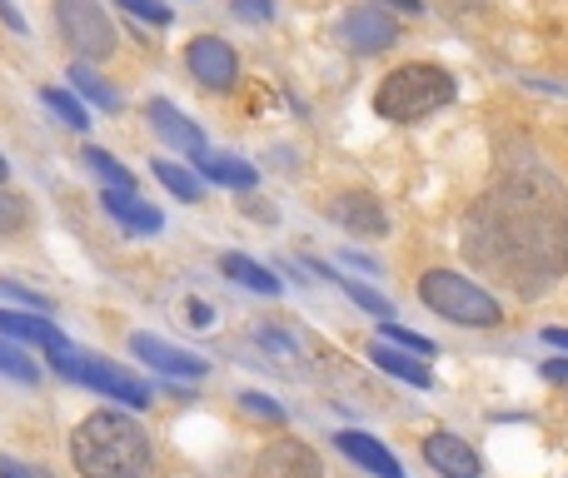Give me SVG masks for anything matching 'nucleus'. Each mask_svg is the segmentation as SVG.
<instances>
[{"instance_id":"33","label":"nucleus","mask_w":568,"mask_h":478,"mask_svg":"<svg viewBox=\"0 0 568 478\" xmlns=\"http://www.w3.org/2000/svg\"><path fill=\"white\" fill-rule=\"evenodd\" d=\"M0 478H50V474H40V469H30V464L10 459V454H0Z\"/></svg>"},{"instance_id":"38","label":"nucleus","mask_w":568,"mask_h":478,"mask_svg":"<svg viewBox=\"0 0 568 478\" xmlns=\"http://www.w3.org/2000/svg\"><path fill=\"white\" fill-rule=\"evenodd\" d=\"M389 10H404V16H424V0H384Z\"/></svg>"},{"instance_id":"3","label":"nucleus","mask_w":568,"mask_h":478,"mask_svg":"<svg viewBox=\"0 0 568 478\" xmlns=\"http://www.w3.org/2000/svg\"><path fill=\"white\" fill-rule=\"evenodd\" d=\"M454 95H459L454 70L434 65V60H404L374 90V115L389 125H419V120L439 115L444 105H454Z\"/></svg>"},{"instance_id":"25","label":"nucleus","mask_w":568,"mask_h":478,"mask_svg":"<svg viewBox=\"0 0 568 478\" xmlns=\"http://www.w3.org/2000/svg\"><path fill=\"white\" fill-rule=\"evenodd\" d=\"M70 85H75L85 100H95L100 110H115V105H120V95H115V90H110L105 80H100L90 65H80V60H75V65H70Z\"/></svg>"},{"instance_id":"18","label":"nucleus","mask_w":568,"mask_h":478,"mask_svg":"<svg viewBox=\"0 0 568 478\" xmlns=\"http://www.w3.org/2000/svg\"><path fill=\"white\" fill-rule=\"evenodd\" d=\"M369 364L374 369H384V374H394V379H404L409 389H434V374H429V364L424 359H409L404 349H394V344H369Z\"/></svg>"},{"instance_id":"39","label":"nucleus","mask_w":568,"mask_h":478,"mask_svg":"<svg viewBox=\"0 0 568 478\" xmlns=\"http://www.w3.org/2000/svg\"><path fill=\"white\" fill-rule=\"evenodd\" d=\"M6 175H10V165H6V155H0V185H6Z\"/></svg>"},{"instance_id":"36","label":"nucleus","mask_w":568,"mask_h":478,"mask_svg":"<svg viewBox=\"0 0 568 478\" xmlns=\"http://www.w3.org/2000/svg\"><path fill=\"white\" fill-rule=\"evenodd\" d=\"M544 379H549V384H568V359H544Z\"/></svg>"},{"instance_id":"28","label":"nucleus","mask_w":568,"mask_h":478,"mask_svg":"<svg viewBox=\"0 0 568 478\" xmlns=\"http://www.w3.org/2000/svg\"><path fill=\"white\" fill-rule=\"evenodd\" d=\"M240 409H245V414H255V419L284 424V409H280L275 399H270V394H260V389H245V394H240Z\"/></svg>"},{"instance_id":"19","label":"nucleus","mask_w":568,"mask_h":478,"mask_svg":"<svg viewBox=\"0 0 568 478\" xmlns=\"http://www.w3.org/2000/svg\"><path fill=\"white\" fill-rule=\"evenodd\" d=\"M195 175L200 180H210V185H230V190H255V165H245V160H235V155H200L195 160Z\"/></svg>"},{"instance_id":"8","label":"nucleus","mask_w":568,"mask_h":478,"mask_svg":"<svg viewBox=\"0 0 568 478\" xmlns=\"http://www.w3.org/2000/svg\"><path fill=\"white\" fill-rule=\"evenodd\" d=\"M339 40L354 50V55H384L399 40V20L379 6H354L339 16Z\"/></svg>"},{"instance_id":"23","label":"nucleus","mask_w":568,"mask_h":478,"mask_svg":"<svg viewBox=\"0 0 568 478\" xmlns=\"http://www.w3.org/2000/svg\"><path fill=\"white\" fill-rule=\"evenodd\" d=\"M324 279H334L354 304H359V309H369L374 319H394V304L384 299L379 289H369V284H359V279H344V274H334V269H324Z\"/></svg>"},{"instance_id":"37","label":"nucleus","mask_w":568,"mask_h":478,"mask_svg":"<svg viewBox=\"0 0 568 478\" xmlns=\"http://www.w3.org/2000/svg\"><path fill=\"white\" fill-rule=\"evenodd\" d=\"M544 344H549V349H564V354H568V329L549 324V329H544Z\"/></svg>"},{"instance_id":"6","label":"nucleus","mask_w":568,"mask_h":478,"mask_svg":"<svg viewBox=\"0 0 568 478\" xmlns=\"http://www.w3.org/2000/svg\"><path fill=\"white\" fill-rule=\"evenodd\" d=\"M55 30L80 55V65H85V60H110L120 45V30L110 26V16L95 0H55Z\"/></svg>"},{"instance_id":"13","label":"nucleus","mask_w":568,"mask_h":478,"mask_svg":"<svg viewBox=\"0 0 568 478\" xmlns=\"http://www.w3.org/2000/svg\"><path fill=\"white\" fill-rule=\"evenodd\" d=\"M145 120H150V130H155L160 140H165L170 150H185V155H205V130L195 125V120L185 115V110H175L170 100H150L145 105Z\"/></svg>"},{"instance_id":"35","label":"nucleus","mask_w":568,"mask_h":478,"mask_svg":"<svg viewBox=\"0 0 568 478\" xmlns=\"http://www.w3.org/2000/svg\"><path fill=\"white\" fill-rule=\"evenodd\" d=\"M0 20H6V26L10 30H16V35H26V16H20V10H16V0H0Z\"/></svg>"},{"instance_id":"24","label":"nucleus","mask_w":568,"mask_h":478,"mask_svg":"<svg viewBox=\"0 0 568 478\" xmlns=\"http://www.w3.org/2000/svg\"><path fill=\"white\" fill-rule=\"evenodd\" d=\"M30 230V200L16 190H0V240H20Z\"/></svg>"},{"instance_id":"26","label":"nucleus","mask_w":568,"mask_h":478,"mask_svg":"<svg viewBox=\"0 0 568 478\" xmlns=\"http://www.w3.org/2000/svg\"><path fill=\"white\" fill-rule=\"evenodd\" d=\"M0 374H10L16 384H36L40 379V364L30 359L16 339H0Z\"/></svg>"},{"instance_id":"34","label":"nucleus","mask_w":568,"mask_h":478,"mask_svg":"<svg viewBox=\"0 0 568 478\" xmlns=\"http://www.w3.org/2000/svg\"><path fill=\"white\" fill-rule=\"evenodd\" d=\"M235 16L240 20H270V16H275V6H270V0H235Z\"/></svg>"},{"instance_id":"27","label":"nucleus","mask_w":568,"mask_h":478,"mask_svg":"<svg viewBox=\"0 0 568 478\" xmlns=\"http://www.w3.org/2000/svg\"><path fill=\"white\" fill-rule=\"evenodd\" d=\"M379 339L394 344V349H404V354H419V359H429L434 354V339H424V334L404 329V324H394V319H379Z\"/></svg>"},{"instance_id":"12","label":"nucleus","mask_w":568,"mask_h":478,"mask_svg":"<svg viewBox=\"0 0 568 478\" xmlns=\"http://www.w3.org/2000/svg\"><path fill=\"white\" fill-rule=\"evenodd\" d=\"M255 478H324V464L310 444L300 439H275L255 459Z\"/></svg>"},{"instance_id":"7","label":"nucleus","mask_w":568,"mask_h":478,"mask_svg":"<svg viewBox=\"0 0 568 478\" xmlns=\"http://www.w3.org/2000/svg\"><path fill=\"white\" fill-rule=\"evenodd\" d=\"M185 70L210 90V95H225V90H235V80H240V55L230 40L195 35L185 50Z\"/></svg>"},{"instance_id":"16","label":"nucleus","mask_w":568,"mask_h":478,"mask_svg":"<svg viewBox=\"0 0 568 478\" xmlns=\"http://www.w3.org/2000/svg\"><path fill=\"white\" fill-rule=\"evenodd\" d=\"M105 215L110 220H120L125 230H135V235H160L165 230V215H160L155 205H145L140 195H120V190H105Z\"/></svg>"},{"instance_id":"17","label":"nucleus","mask_w":568,"mask_h":478,"mask_svg":"<svg viewBox=\"0 0 568 478\" xmlns=\"http://www.w3.org/2000/svg\"><path fill=\"white\" fill-rule=\"evenodd\" d=\"M220 274H225V279H235L240 289L260 294V299H280V289H284L275 274H270L260 260H250V254H220Z\"/></svg>"},{"instance_id":"14","label":"nucleus","mask_w":568,"mask_h":478,"mask_svg":"<svg viewBox=\"0 0 568 478\" xmlns=\"http://www.w3.org/2000/svg\"><path fill=\"white\" fill-rule=\"evenodd\" d=\"M334 444H339L344 459H354L364 474H374V478H409V474H404V464L394 459V454L384 449L374 434H364V429H339V434H334Z\"/></svg>"},{"instance_id":"10","label":"nucleus","mask_w":568,"mask_h":478,"mask_svg":"<svg viewBox=\"0 0 568 478\" xmlns=\"http://www.w3.org/2000/svg\"><path fill=\"white\" fill-rule=\"evenodd\" d=\"M329 220L339 230H349L354 240H384L389 235V215H384V205L374 195H364V190H344V195H334Z\"/></svg>"},{"instance_id":"29","label":"nucleus","mask_w":568,"mask_h":478,"mask_svg":"<svg viewBox=\"0 0 568 478\" xmlns=\"http://www.w3.org/2000/svg\"><path fill=\"white\" fill-rule=\"evenodd\" d=\"M120 6H125L130 16L150 20V26H170V20H175V10H170L165 0H120Z\"/></svg>"},{"instance_id":"22","label":"nucleus","mask_w":568,"mask_h":478,"mask_svg":"<svg viewBox=\"0 0 568 478\" xmlns=\"http://www.w3.org/2000/svg\"><path fill=\"white\" fill-rule=\"evenodd\" d=\"M155 180H160V185H165L175 200H185V205H200V195H205L200 175H190V170L175 165V160H155Z\"/></svg>"},{"instance_id":"30","label":"nucleus","mask_w":568,"mask_h":478,"mask_svg":"<svg viewBox=\"0 0 568 478\" xmlns=\"http://www.w3.org/2000/svg\"><path fill=\"white\" fill-rule=\"evenodd\" d=\"M255 339H260V344H265V349H270V354H275V359H280V364H284V359H294V354H300V349H294V334H280V329H260V334H255Z\"/></svg>"},{"instance_id":"21","label":"nucleus","mask_w":568,"mask_h":478,"mask_svg":"<svg viewBox=\"0 0 568 478\" xmlns=\"http://www.w3.org/2000/svg\"><path fill=\"white\" fill-rule=\"evenodd\" d=\"M40 105L70 130H90V105H80L70 90H55V85H40Z\"/></svg>"},{"instance_id":"2","label":"nucleus","mask_w":568,"mask_h":478,"mask_svg":"<svg viewBox=\"0 0 568 478\" xmlns=\"http://www.w3.org/2000/svg\"><path fill=\"white\" fill-rule=\"evenodd\" d=\"M70 464L80 478H145L150 434L125 409H95L70 434Z\"/></svg>"},{"instance_id":"1","label":"nucleus","mask_w":568,"mask_h":478,"mask_svg":"<svg viewBox=\"0 0 568 478\" xmlns=\"http://www.w3.org/2000/svg\"><path fill=\"white\" fill-rule=\"evenodd\" d=\"M464 254L504 289L539 299L568 269V190L539 160H519L464 215Z\"/></svg>"},{"instance_id":"32","label":"nucleus","mask_w":568,"mask_h":478,"mask_svg":"<svg viewBox=\"0 0 568 478\" xmlns=\"http://www.w3.org/2000/svg\"><path fill=\"white\" fill-rule=\"evenodd\" d=\"M185 314H190V329H210V324H215V309H210V304H200V299H185Z\"/></svg>"},{"instance_id":"15","label":"nucleus","mask_w":568,"mask_h":478,"mask_svg":"<svg viewBox=\"0 0 568 478\" xmlns=\"http://www.w3.org/2000/svg\"><path fill=\"white\" fill-rule=\"evenodd\" d=\"M0 339L40 344L45 354H65L70 349V339L60 334L55 319H45V314H26V309H0Z\"/></svg>"},{"instance_id":"20","label":"nucleus","mask_w":568,"mask_h":478,"mask_svg":"<svg viewBox=\"0 0 568 478\" xmlns=\"http://www.w3.org/2000/svg\"><path fill=\"white\" fill-rule=\"evenodd\" d=\"M80 160H85V170H95L100 180H105V190H120V195H135V175H130L125 165H120L110 150H100V145H85L80 150Z\"/></svg>"},{"instance_id":"5","label":"nucleus","mask_w":568,"mask_h":478,"mask_svg":"<svg viewBox=\"0 0 568 478\" xmlns=\"http://www.w3.org/2000/svg\"><path fill=\"white\" fill-rule=\"evenodd\" d=\"M50 364H55V374H65L70 384H85V389L105 394V399H120L125 409H145L150 404V389L135 379V374H125L120 364L100 359V354H80V349H65V354H50Z\"/></svg>"},{"instance_id":"4","label":"nucleus","mask_w":568,"mask_h":478,"mask_svg":"<svg viewBox=\"0 0 568 478\" xmlns=\"http://www.w3.org/2000/svg\"><path fill=\"white\" fill-rule=\"evenodd\" d=\"M419 299L429 314L459 324V329H499L504 324V304L494 299L484 284H474L469 274L454 269H429L419 279Z\"/></svg>"},{"instance_id":"11","label":"nucleus","mask_w":568,"mask_h":478,"mask_svg":"<svg viewBox=\"0 0 568 478\" xmlns=\"http://www.w3.org/2000/svg\"><path fill=\"white\" fill-rule=\"evenodd\" d=\"M424 464L444 478H479L484 474V459L474 454V444L449 429H434L429 439H424Z\"/></svg>"},{"instance_id":"9","label":"nucleus","mask_w":568,"mask_h":478,"mask_svg":"<svg viewBox=\"0 0 568 478\" xmlns=\"http://www.w3.org/2000/svg\"><path fill=\"white\" fill-rule=\"evenodd\" d=\"M130 354L135 359H145L150 369H160L165 379H205L210 374V364L200 359V354H190V349H180V344H170V339H160V334H130Z\"/></svg>"},{"instance_id":"31","label":"nucleus","mask_w":568,"mask_h":478,"mask_svg":"<svg viewBox=\"0 0 568 478\" xmlns=\"http://www.w3.org/2000/svg\"><path fill=\"white\" fill-rule=\"evenodd\" d=\"M0 289L10 294V299H20V304H30V309H45V294H36V289H26V284H16V279H0Z\"/></svg>"}]
</instances>
